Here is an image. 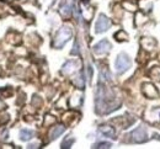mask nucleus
<instances>
[{
    "label": "nucleus",
    "mask_w": 160,
    "mask_h": 149,
    "mask_svg": "<svg viewBox=\"0 0 160 149\" xmlns=\"http://www.w3.org/2000/svg\"><path fill=\"white\" fill-rule=\"evenodd\" d=\"M72 37V30L69 27H62L58 33L56 35V38H54V47L59 48L62 46H64L65 43L68 42Z\"/></svg>",
    "instance_id": "1"
},
{
    "label": "nucleus",
    "mask_w": 160,
    "mask_h": 149,
    "mask_svg": "<svg viewBox=\"0 0 160 149\" xmlns=\"http://www.w3.org/2000/svg\"><path fill=\"white\" fill-rule=\"evenodd\" d=\"M115 67H116V70H117L118 73H123V72H126V70L131 67V59H129L128 56H126V54H120L118 58L116 59Z\"/></svg>",
    "instance_id": "2"
},
{
    "label": "nucleus",
    "mask_w": 160,
    "mask_h": 149,
    "mask_svg": "<svg viewBox=\"0 0 160 149\" xmlns=\"http://www.w3.org/2000/svg\"><path fill=\"white\" fill-rule=\"evenodd\" d=\"M111 26V21L110 19H107L105 15H101L99 17V20L96 21V25H95V28H96V32H105L106 30H108V27Z\"/></svg>",
    "instance_id": "3"
},
{
    "label": "nucleus",
    "mask_w": 160,
    "mask_h": 149,
    "mask_svg": "<svg viewBox=\"0 0 160 149\" xmlns=\"http://www.w3.org/2000/svg\"><path fill=\"white\" fill-rule=\"evenodd\" d=\"M110 49H111V44H110L108 41H106V40L100 41L98 44H95V47H94V52H95V53H98V54L107 53Z\"/></svg>",
    "instance_id": "4"
},
{
    "label": "nucleus",
    "mask_w": 160,
    "mask_h": 149,
    "mask_svg": "<svg viewBox=\"0 0 160 149\" xmlns=\"http://www.w3.org/2000/svg\"><path fill=\"white\" fill-rule=\"evenodd\" d=\"M132 137H133V141L140 143V142H144L147 139V132L143 127H138L136 131H133L132 133Z\"/></svg>",
    "instance_id": "5"
},
{
    "label": "nucleus",
    "mask_w": 160,
    "mask_h": 149,
    "mask_svg": "<svg viewBox=\"0 0 160 149\" xmlns=\"http://www.w3.org/2000/svg\"><path fill=\"white\" fill-rule=\"evenodd\" d=\"M100 132L103 136H106V137H110V138L115 137V129L112 127H110V126H102L100 128Z\"/></svg>",
    "instance_id": "6"
},
{
    "label": "nucleus",
    "mask_w": 160,
    "mask_h": 149,
    "mask_svg": "<svg viewBox=\"0 0 160 149\" xmlns=\"http://www.w3.org/2000/svg\"><path fill=\"white\" fill-rule=\"evenodd\" d=\"M75 68H77V62L70 61V62H68V63L63 67V73H64V74H69V73L74 72Z\"/></svg>",
    "instance_id": "7"
},
{
    "label": "nucleus",
    "mask_w": 160,
    "mask_h": 149,
    "mask_svg": "<svg viewBox=\"0 0 160 149\" xmlns=\"http://www.w3.org/2000/svg\"><path fill=\"white\" fill-rule=\"evenodd\" d=\"M33 137V132L31 129H22L20 132V138L22 141H28Z\"/></svg>",
    "instance_id": "8"
},
{
    "label": "nucleus",
    "mask_w": 160,
    "mask_h": 149,
    "mask_svg": "<svg viewBox=\"0 0 160 149\" xmlns=\"http://www.w3.org/2000/svg\"><path fill=\"white\" fill-rule=\"evenodd\" d=\"M64 129H65V128L63 127V126H57V127H54L53 131L51 132V139H56L57 137H59L60 134L64 132Z\"/></svg>",
    "instance_id": "9"
},
{
    "label": "nucleus",
    "mask_w": 160,
    "mask_h": 149,
    "mask_svg": "<svg viewBox=\"0 0 160 149\" xmlns=\"http://www.w3.org/2000/svg\"><path fill=\"white\" fill-rule=\"evenodd\" d=\"M73 142H74V138L69 136V137H67V139L63 142L62 146H63V148H70V146L73 144Z\"/></svg>",
    "instance_id": "10"
},
{
    "label": "nucleus",
    "mask_w": 160,
    "mask_h": 149,
    "mask_svg": "<svg viewBox=\"0 0 160 149\" xmlns=\"http://www.w3.org/2000/svg\"><path fill=\"white\" fill-rule=\"evenodd\" d=\"M111 147V143H106V142H103V143H98L96 146H95V148H110Z\"/></svg>",
    "instance_id": "11"
}]
</instances>
